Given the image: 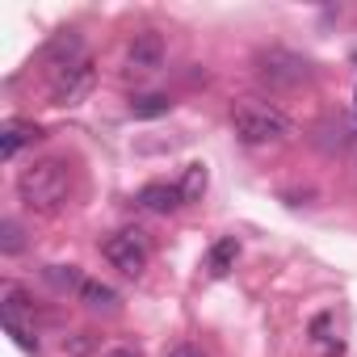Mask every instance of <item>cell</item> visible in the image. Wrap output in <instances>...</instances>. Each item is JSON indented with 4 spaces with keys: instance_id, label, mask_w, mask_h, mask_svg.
I'll return each mask as SVG.
<instances>
[{
    "instance_id": "obj_1",
    "label": "cell",
    "mask_w": 357,
    "mask_h": 357,
    "mask_svg": "<svg viewBox=\"0 0 357 357\" xmlns=\"http://www.w3.org/2000/svg\"><path fill=\"white\" fill-rule=\"evenodd\" d=\"M17 198L34 215H59L72 202V168L63 160H34L17 172Z\"/></svg>"
},
{
    "instance_id": "obj_2",
    "label": "cell",
    "mask_w": 357,
    "mask_h": 357,
    "mask_svg": "<svg viewBox=\"0 0 357 357\" xmlns=\"http://www.w3.org/2000/svg\"><path fill=\"white\" fill-rule=\"evenodd\" d=\"M231 126H236V139L248 143V147H269V143H286L294 135V122L286 109H278L273 101H236L231 105Z\"/></svg>"
},
{
    "instance_id": "obj_3",
    "label": "cell",
    "mask_w": 357,
    "mask_h": 357,
    "mask_svg": "<svg viewBox=\"0 0 357 357\" xmlns=\"http://www.w3.org/2000/svg\"><path fill=\"white\" fill-rule=\"evenodd\" d=\"M101 252H105V261L118 269V273H126V278H139L143 269H147V244H143V231H118V236H109L105 244H101Z\"/></svg>"
},
{
    "instance_id": "obj_4",
    "label": "cell",
    "mask_w": 357,
    "mask_h": 357,
    "mask_svg": "<svg viewBox=\"0 0 357 357\" xmlns=\"http://www.w3.org/2000/svg\"><path fill=\"white\" fill-rule=\"evenodd\" d=\"M93 89V59H80L63 72H51V97L55 105H76L84 101V93Z\"/></svg>"
},
{
    "instance_id": "obj_5",
    "label": "cell",
    "mask_w": 357,
    "mask_h": 357,
    "mask_svg": "<svg viewBox=\"0 0 357 357\" xmlns=\"http://www.w3.org/2000/svg\"><path fill=\"white\" fill-rule=\"evenodd\" d=\"M164 68V38L155 30H139L130 43H126V72H160Z\"/></svg>"
},
{
    "instance_id": "obj_6",
    "label": "cell",
    "mask_w": 357,
    "mask_h": 357,
    "mask_svg": "<svg viewBox=\"0 0 357 357\" xmlns=\"http://www.w3.org/2000/svg\"><path fill=\"white\" fill-rule=\"evenodd\" d=\"M261 63V80H269V84H303L311 72H307V59H298V55H290V51H269V55H261L257 59Z\"/></svg>"
},
{
    "instance_id": "obj_7",
    "label": "cell",
    "mask_w": 357,
    "mask_h": 357,
    "mask_svg": "<svg viewBox=\"0 0 357 357\" xmlns=\"http://www.w3.org/2000/svg\"><path fill=\"white\" fill-rule=\"evenodd\" d=\"M80 59H89V51H84V38H80L76 30H59V34L47 43V51H43L47 72H63V68H72V63H80Z\"/></svg>"
},
{
    "instance_id": "obj_8",
    "label": "cell",
    "mask_w": 357,
    "mask_h": 357,
    "mask_svg": "<svg viewBox=\"0 0 357 357\" xmlns=\"http://www.w3.org/2000/svg\"><path fill=\"white\" fill-rule=\"evenodd\" d=\"M143 211H151V215H172V211H181L185 206V194H181V185H168V181H151V185H143L139 190V198H135Z\"/></svg>"
},
{
    "instance_id": "obj_9",
    "label": "cell",
    "mask_w": 357,
    "mask_h": 357,
    "mask_svg": "<svg viewBox=\"0 0 357 357\" xmlns=\"http://www.w3.org/2000/svg\"><path fill=\"white\" fill-rule=\"evenodd\" d=\"M43 130L34 126V122H26V118H9L5 126H0V155L5 160H17V151L26 147V143H34Z\"/></svg>"
},
{
    "instance_id": "obj_10",
    "label": "cell",
    "mask_w": 357,
    "mask_h": 357,
    "mask_svg": "<svg viewBox=\"0 0 357 357\" xmlns=\"http://www.w3.org/2000/svg\"><path fill=\"white\" fill-rule=\"evenodd\" d=\"M311 344H315L324 357H340V353H344V340L336 336V319H332L328 311L311 319Z\"/></svg>"
},
{
    "instance_id": "obj_11",
    "label": "cell",
    "mask_w": 357,
    "mask_h": 357,
    "mask_svg": "<svg viewBox=\"0 0 357 357\" xmlns=\"http://www.w3.org/2000/svg\"><path fill=\"white\" fill-rule=\"evenodd\" d=\"M236 257H240V244H236V236H223V240H215V244H211V257H206V273H211V278H227V273L236 269Z\"/></svg>"
},
{
    "instance_id": "obj_12",
    "label": "cell",
    "mask_w": 357,
    "mask_h": 357,
    "mask_svg": "<svg viewBox=\"0 0 357 357\" xmlns=\"http://www.w3.org/2000/svg\"><path fill=\"white\" fill-rule=\"evenodd\" d=\"M80 303H84L89 311H114V307H118V294H114V286H105V282H84V286H80Z\"/></svg>"
},
{
    "instance_id": "obj_13",
    "label": "cell",
    "mask_w": 357,
    "mask_h": 357,
    "mask_svg": "<svg viewBox=\"0 0 357 357\" xmlns=\"http://www.w3.org/2000/svg\"><path fill=\"white\" fill-rule=\"evenodd\" d=\"M168 109H172L168 93H139V97H130V114L135 118H160Z\"/></svg>"
},
{
    "instance_id": "obj_14",
    "label": "cell",
    "mask_w": 357,
    "mask_h": 357,
    "mask_svg": "<svg viewBox=\"0 0 357 357\" xmlns=\"http://www.w3.org/2000/svg\"><path fill=\"white\" fill-rule=\"evenodd\" d=\"M181 194H185V202H194V198H202V194H206V168H202V164H190V168H185Z\"/></svg>"
},
{
    "instance_id": "obj_15",
    "label": "cell",
    "mask_w": 357,
    "mask_h": 357,
    "mask_svg": "<svg viewBox=\"0 0 357 357\" xmlns=\"http://www.w3.org/2000/svg\"><path fill=\"white\" fill-rule=\"evenodd\" d=\"M26 244H22V227L13 223V219H5V223H0V252H5V257H13V252H22Z\"/></svg>"
},
{
    "instance_id": "obj_16",
    "label": "cell",
    "mask_w": 357,
    "mask_h": 357,
    "mask_svg": "<svg viewBox=\"0 0 357 357\" xmlns=\"http://www.w3.org/2000/svg\"><path fill=\"white\" fill-rule=\"evenodd\" d=\"M47 278H51L59 290H68V286H76V290H80V286H84V278H80L76 269H68V273H63V265H51V269H47Z\"/></svg>"
},
{
    "instance_id": "obj_17",
    "label": "cell",
    "mask_w": 357,
    "mask_h": 357,
    "mask_svg": "<svg viewBox=\"0 0 357 357\" xmlns=\"http://www.w3.org/2000/svg\"><path fill=\"white\" fill-rule=\"evenodd\" d=\"M164 357H206V353H202L198 344H172V349H168Z\"/></svg>"
},
{
    "instance_id": "obj_18",
    "label": "cell",
    "mask_w": 357,
    "mask_h": 357,
    "mask_svg": "<svg viewBox=\"0 0 357 357\" xmlns=\"http://www.w3.org/2000/svg\"><path fill=\"white\" fill-rule=\"evenodd\" d=\"M109 357H139V349H114Z\"/></svg>"
},
{
    "instance_id": "obj_19",
    "label": "cell",
    "mask_w": 357,
    "mask_h": 357,
    "mask_svg": "<svg viewBox=\"0 0 357 357\" xmlns=\"http://www.w3.org/2000/svg\"><path fill=\"white\" fill-rule=\"evenodd\" d=\"M353 109H357V93H353Z\"/></svg>"
}]
</instances>
